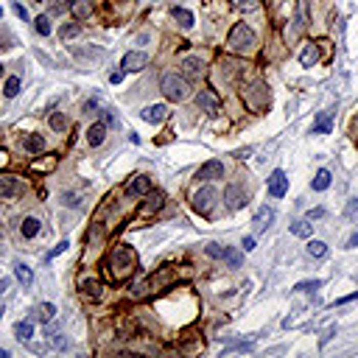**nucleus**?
Instances as JSON below:
<instances>
[{
	"label": "nucleus",
	"mask_w": 358,
	"mask_h": 358,
	"mask_svg": "<svg viewBox=\"0 0 358 358\" xmlns=\"http://www.w3.org/2000/svg\"><path fill=\"white\" fill-rule=\"evenodd\" d=\"M14 11H17V17H23V20H28V11H26V6H23V3H14Z\"/></svg>",
	"instance_id": "nucleus-42"
},
{
	"label": "nucleus",
	"mask_w": 358,
	"mask_h": 358,
	"mask_svg": "<svg viewBox=\"0 0 358 358\" xmlns=\"http://www.w3.org/2000/svg\"><path fill=\"white\" fill-rule=\"evenodd\" d=\"M79 288H81V294H84V297H90V300H98L101 291H104V285H101L98 280H81Z\"/></svg>",
	"instance_id": "nucleus-19"
},
{
	"label": "nucleus",
	"mask_w": 358,
	"mask_h": 358,
	"mask_svg": "<svg viewBox=\"0 0 358 358\" xmlns=\"http://www.w3.org/2000/svg\"><path fill=\"white\" fill-rule=\"evenodd\" d=\"M6 95H9V98H14L17 93H20V79H17V76H11L9 81H6V90H3Z\"/></svg>",
	"instance_id": "nucleus-34"
},
{
	"label": "nucleus",
	"mask_w": 358,
	"mask_h": 358,
	"mask_svg": "<svg viewBox=\"0 0 358 358\" xmlns=\"http://www.w3.org/2000/svg\"><path fill=\"white\" fill-rule=\"evenodd\" d=\"M163 202H165V199H163L160 193H148L146 205L140 207V216L148 218V216H154V213H160V210H163Z\"/></svg>",
	"instance_id": "nucleus-13"
},
{
	"label": "nucleus",
	"mask_w": 358,
	"mask_h": 358,
	"mask_svg": "<svg viewBox=\"0 0 358 358\" xmlns=\"http://www.w3.org/2000/svg\"><path fill=\"white\" fill-rule=\"evenodd\" d=\"M224 202H227V207H230V210H241V207L247 205V190H243L241 185H227Z\"/></svg>",
	"instance_id": "nucleus-7"
},
{
	"label": "nucleus",
	"mask_w": 358,
	"mask_h": 358,
	"mask_svg": "<svg viewBox=\"0 0 358 358\" xmlns=\"http://www.w3.org/2000/svg\"><path fill=\"white\" fill-rule=\"evenodd\" d=\"M79 31H81V28L76 26V23H70V26H68V23H64V26L59 28V37H62V39H73V37H76V34H79Z\"/></svg>",
	"instance_id": "nucleus-33"
},
{
	"label": "nucleus",
	"mask_w": 358,
	"mask_h": 358,
	"mask_svg": "<svg viewBox=\"0 0 358 358\" xmlns=\"http://www.w3.org/2000/svg\"><path fill=\"white\" fill-rule=\"evenodd\" d=\"M308 216H311V218H322V216H325V210H322V207H316V210L308 213Z\"/></svg>",
	"instance_id": "nucleus-45"
},
{
	"label": "nucleus",
	"mask_w": 358,
	"mask_h": 358,
	"mask_svg": "<svg viewBox=\"0 0 358 358\" xmlns=\"http://www.w3.org/2000/svg\"><path fill=\"white\" fill-rule=\"evenodd\" d=\"M3 165H9V157H6L3 151H0V168H3Z\"/></svg>",
	"instance_id": "nucleus-47"
},
{
	"label": "nucleus",
	"mask_w": 358,
	"mask_h": 358,
	"mask_svg": "<svg viewBox=\"0 0 358 358\" xmlns=\"http://www.w3.org/2000/svg\"><path fill=\"white\" fill-rule=\"evenodd\" d=\"M20 190H23L20 179H14V176H3V179H0V196H17Z\"/></svg>",
	"instance_id": "nucleus-17"
},
{
	"label": "nucleus",
	"mask_w": 358,
	"mask_h": 358,
	"mask_svg": "<svg viewBox=\"0 0 358 358\" xmlns=\"http://www.w3.org/2000/svg\"><path fill=\"white\" fill-rule=\"evenodd\" d=\"M300 62H302V68H314V64L319 62V48H316V45H305V48H302V53H300Z\"/></svg>",
	"instance_id": "nucleus-21"
},
{
	"label": "nucleus",
	"mask_w": 358,
	"mask_h": 358,
	"mask_svg": "<svg viewBox=\"0 0 358 358\" xmlns=\"http://www.w3.org/2000/svg\"><path fill=\"white\" fill-rule=\"evenodd\" d=\"M316 288H322V280H302V283H297L294 285V291H316Z\"/></svg>",
	"instance_id": "nucleus-31"
},
{
	"label": "nucleus",
	"mask_w": 358,
	"mask_h": 358,
	"mask_svg": "<svg viewBox=\"0 0 358 358\" xmlns=\"http://www.w3.org/2000/svg\"><path fill=\"white\" fill-rule=\"evenodd\" d=\"M350 300H358V291H355V294H350V297H342V300H336V305H344V302H350Z\"/></svg>",
	"instance_id": "nucleus-44"
},
{
	"label": "nucleus",
	"mask_w": 358,
	"mask_h": 358,
	"mask_svg": "<svg viewBox=\"0 0 358 358\" xmlns=\"http://www.w3.org/2000/svg\"><path fill=\"white\" fill-rule=\"evenodd\" d=\"M255 45H258V37H255L252 28H249L247 23H235L230 37H227V48H230L232 53H252Z\"/></svg>",
	"instance_id": "nucleus-2"
},
{
	"label": "nucleus",
	"mask_w": 358,
	"mask_h": 358,
	"mask_svg": "<svg viewBox=\"0 0 358 358\" xmlns=\"http://www.w3.org/2000/svg\"><path fill=\"white\" fill-rule=\"evenodd\" d=\"M14 336L20 339V342H28V339L34 336V325H31V322H17V325H14Z\"/></svg>",
	"instance_id": "nucleus-26"
},
{
	"label": "nucleus",
	"mask_w": 358,
	"mask_h": 358,
	"mask_svg": "<svg viewBox=\"0 0 358 358\" xmlns=\"http://www.w3.org/2000/svg\"><path fill=\"white\" fill-rule=\"evenodd\" d=\"M14 277L20 280L23 285H31V280H34V274H31V268H28L26 263H17L14 266Z\"/></svg>",
	"instance_id": "nucleus-27"
},
{
	"label": "nucleus",
	"mask_w": 358,
	"mask_h": 358,
	"mask_svg": "<svg viewBox=\"0 0 358 358\" xmlns=\"http://www.w3.org/2000/svg\"><path fill=\"white\" fill-rule=\"evenodd\" d=\"M174 20H176L182 28H190V26H193V14H190L188 9H179V6L174 9Z\"/></svg>",
	"instance_id": "nucleus-28"
},
{
	"label": "nucleus",
	"mask_w": 358,
	"mask_h": 358,
	"mask_svg": "<svg viewBox=\"0 0 358 358\" xmlns=\"http://www.w3.org/2000/svg\"><path fill=\"white\" fill-rule=\"evenodd\" d=\"M243 101H247L249 109L260 112L263 106H268V90L263 84H252V87L243 90Z\"/></svg>",
	"instance_id": "nucleus-4"
},
{
	"label": "nucleus",
	"mask_w": 358,
	"mask_h": 358,
	"mask_svg": "<svg viewBox=\"0 0 358 358\" xmlns=\"http://www.w3.org/2000/svg\"><path fill=\"white\" fill-rule=\"evenodd\" d=\"M272 218H274V210L272 207H260L258 213H255V218H252V224H255V232H263L268 224H272Z\"/></svg>",
	"instance_id": "nucleus-16"
},
{
	"label": "nucleus",
	"mask_w": 358,
	"mask_h": 358,
	"mask_svg": "<svg viewBox=\"0 0 358 358\" xmlns=\"http://www.w3.org/2000/svg\"><path fill=\"white\" fill-rule=\"evenodd\" d=\"M285 190H288V179H285V171H274V174L268 176V196H274V199H283Z\"/></svg>",
	"instance_id": "nucleus-10"
},
{
	"label": "nucleus",
	"mask_w": 358,
	"mask_h": 358,
	"mask_svg": "<svg viewBox=\"0 0 358 358\" xmlns=\"http://www.w3.org/2000/svg\"><path fill=\"white\" fill-rule=\"evenodd\" d=\"M53 314H56L53 302H45V305L39 308V319H42V322H51V319H53Z\"/></svg>",
	"instance_id": "nucleus-37"
},
{
	"label": "nucleus",
	"mask_w": 358,
	"mask_h": 358,
	"mask_svg": "<svg viewBox=\"0 0 358 358\" xmlns=\"http://www.w3.org/2000/svg\"><path fill=\"white\" fill-rule=\"evenodd\" d=\"M104 137H106V123L101 121V123H93V126L87 129V143L90 146H101V143H104Z\"/></svg>",
	"instance_id": "nucleus-15"
},
{
	"label": "nucleus",
	"mask_w": 358,
	"mask_h": 358,
	"mask_svg": "<svg viewBox=\"0 0 358 358\" xmlns=\"http://www.w3.org/2000/svg\"><path fill=\"white\" fill-rule=\"evenodd\" d=\"M314 190H327L330 188V171L327 168H322V171H316V176H314Z\"/></svg>",
	"instance_id": "nucleus-25"
},
{
	"label": "nucleus",
	"mask_w": 358,
	"mask_h": 358,
	"mask_svg": "<svg viewBox=\"0 0 358 358\" xmlns=\"http://www.w3.org/2000/svg\"><path fill=\"white\" fill-rule=\"evenodd\" d=\"M34 28H37V34L48 37V34H51V20H48L45 14H42V17H37V20H34Z\"/></svg>",
	"instance_id": "nucleus-32"
},
{
	"label": "nucleus",
	"mask_w": 358,
	"mask_h": 358,
	"mask_svg": "<svg viewBox=\"0 0 358 358\" xmlns=\"http://www.w3.org/2000/svg\"><path fill=\"white\" fill-rule=\"evenodd\" d=\"M0 316H3V308H0Z\"/></svg>",
	"instance_id": "nucleus-52"
},
{
	"label": "nucleus",
	"mask_w": 358,
	"mask_h": 358,
	"mask_svg": "<svg viewBox=\"0 0 358 358\" xmlns=\"http://www.w3.org/2000/svg\"><path fill=\"white\" fill-rule=\"evenodd\" d=\"M196 179H205V182H213V179H224V163H218V160H210V163H205L199 168V174Z\"/></svg>",
	"instance_id": "nucleus-9"
},
{
	"label": "nucleus",
	"mask_w": 358,
	"mask_h": 358,
	"mask_svg": "<svg viewBox=\"0 0 358 358\" xmlns=\"http://www.w3.org/2000/svg\"><path fill=\"white\" fill-rule=\"evenodd\" d=\"M182 68H185V73H188V76H202V73H205V64H202V59H196V56H188L182 62Z\"/></svg>",
	"instance_id": "nucleus-24"
},
{
	"label": "nucleus",
	"mask_w": 358,
	"mask_h": 358,
	"mask_svg": "<svg viewBox=\"0 0 358 358\" xmlns=\"http://www.w3.org/2000/svg\"><path fill=\"white\" fill-rule=\"evenodd\" d=\"M347 247H350V249H353V247H358V232H355V235H350V241H347Z\"/></svg>",
	"instance_id": "nucleus-46"
},
{
	"label": "nucleus",
	"mask_w": 358,
	"mask_h": 358,
	"mask_svg": "<svg viewBox=\"0 0 358 358\" xmlns=\"http://www.w3.org/2000/svg\"><path fill=\"white\" fill-rule=\"evenodd\" d=\"M241 247L247 249V252H252V249H255V238H252V235H249V238H243V243H241Z\"/></svg>",
	"instance_id": "nucleus-43"
},
{
	"label": "nucleus",
	"mask_w": 358,
	"mask_h": 358,
	"mask_svg": "<svg viewBox=\"0 0 358 358\" xmlns=\"http://www.w3.org/2000/svg\"><path fill=\"white\" fill-rule=\"evenodd\" d=\"M140 118L146 123H163L165 118H168V106H163V104H151V106H146V109L140 112Z\"/></svg>",
	"instance_id": "nucleus-12"
},
{
	"label": "nucleus",
	"mask_w": 358,
	"mask_h": 358,
	"mask_svg": "<svg viewBox=\"0 0 358 358\" xmlns=\"http://www.w3.org/2000/svg\"><path fill=\"white\" fill-rule=\"evenodd\" d=\"M325 252H327V243H325V241H308V255H314V258H322Z\"/></svg>",
	"instance_id": "nucleus-30"
},
{
	"label": "nucleus",
	"mask_w": 358,
	"mask_h": 358,
	"mask_svg": "<svg viewBox=\"0 0 358 358\" xmlns=\"http://www.w3.org/2000/svg\"><path fill=\"white\" fill-rule=\"evenodd\" d=\"M20 232H23V238H34V235L39 232V218H34V216L23 218V224H20Z\"/></svg>",
	"instance_id": "nucleus-23"
},
{
	"label": "nucleus",
	"mask_w": 358,
	"mask_h": 358,
	"mask_svg": "<svg viewBox=\"0 0 358 358\" xmlns=\"http://www.w3.org/2000/svg\"><path fill=\"white\" fill-rule=\"evenodd\" d=\"M146 64H148V53H143V51H129L126 56H123L121 68L126 70V73H137V70H143Z\"/></svg>",
	"instance_id": "nucleus-8"
},
{
	"label": "nucleus",
	"mask_w": 358,
	"mask_h": 358,
	"mask_svg": "<svg viewBox=\"0 0 358 358\" xmlns=\"http://www.w3.org/2000/svg\"><path fill=\"white\" fill-rule=\"evenodd\" d=\"M221 260L230 268H241V263H243V255L238 252V249H230V247H224L221 249Z\"/></svg>",
	"instance_id": "nucleus-20"
},
{
	"label": "nucleus",
	"mask_w": 358,
	"mask_h": 358,
	"mask_svg": "<svg viewBox=\"0 0 358 358\" xmlns=\"http://www.w3.org/2000/svg\"><path fill=\"white\" fill-rule=\"evenodd\" d=\"M0 17H3V9H0Z\"/></svg>",
	"instance_id": "nucleus-51"
},
{
	"label": "nucleus",
	"mask_w": 358,
	"mask_h": 358,
	"mask_svg": "<svg viewBox=\"0 0 358 358\" xmlns=\"http://www.w3.org/2000/svg\"><path fill=\"white\" fill-rule=\"evenodd\" d=\"M333 129V112H319V115H316V121H314V129L311 132L314 135H327Z\"/></svg>",
	"instance_id": "nucleus-14"
},
{
	"label": "nucleus",
	"mask_w": 358,
	"mask_h": 358,
	"mask_svg": "<svg viewBox=\"0 0 358 358\" xmlns=\"http://www.w3.org/2000/svg\"><path fill=\"white\" fill-rule=\"evenodd\" d=\"M135 266H137V255H135V249H129V247H115L112 255H109V260H106V272H109L112 280L129 277V274L135 272Z\"/></svg>",
	"instance_id": "nucleus-1"
},
{
	"label": "nucleus",
	"mask_w": 358,
	"mask_h": 358,
	"mask_svg": "<svg viewBox=\"0 0 358 358\" xmlns=\"http://www.w3.org/2000/svg\"><path fill=\"white\" fill-rule=\"evenodd\" d=\"M213 205H216V190L213 188H202V190H196L193 193V210L196 213H210L213 210Z\"/></svg>",
	"instance_id": "nucleus-6"
},
{
	"label": "nucleus",
	"mask_w": 358,
	"mask_h": 358,
	"mask_svg": "<svg viewBox=\"0 0 358 358\" xmlns=\"http://www.w3.org/2000/svg\"><path fill=\"white\" fill-rule=\"evenodd\" d=\"M53 168H56V157L37 160V163H34V171H53Z\"/></svg>",
	"instance_id": "nucleus-35"
},
{
	"label": "nucleus",
	"mask_w": 358,
	"mask_h": 358,
	"mask_svg": "<svg viewBox=\"0 0 358 358\" xmlns=\"http://www.w3.org/2000/svg\"><path fill=\"white\" fill-rule=\"evenodd\" d=\"M0 73H3V64H0Z\"/></svg>",
	"instance_id": "nucleus-50"
},
{
	"label": "nucleus",
	"mask_w": 358,
	"mask_h": 358,
	"mask_svg": "<svg viewBox=\"0 0 358 358\" xmlns=\"http://www.w3.org/2000/svg\"><path fill=\"white\" fill-rule=\"evenodd\" d=\"M6 288H9V280H0V294H3Z\"/></svg>",
	"instance_id": "nucleus-48"
},
{
	"label": "nucleus",
	"mask_w": 358,
	"mask_h": 358,
	"mask_svg": "<svg viewBox=\"0 0 358 358\" xmlns=\"http://www.w3.org/2000/svg\"><path fill=\"white\" fill-rule=\"evenodd\" d=\"M123 73H126L123 68H121V70H115V73L109 76V81H112V84H121V81H123Z\"/></svg>",
	"instance_id": "nucleus-40"
},
{
	"label": "nucleus",
	"mask_w": 358,
	"mask_h": 358,
	"mask_svg": "<svg viewBox=\"0 0 358 358\" xmlns=\"http://www.w3.org/2000/svg\"><path fill=\"white\" fill-rule=\"evenodd\" d=\"M68 247H70V243H68V241H62V243H59V247L53 249L51 255H48V258H56V255H62V252H64V249H68Z\"/></svg>",
	"instance_id": "nucleus-41"
},
{
	"label": "nucleus",
	"mask_w": 358,
	"mask_h": 358,
	"mask_svg": "<svg viewBox=\"0 0 358 358\" xmlns=\"http://www.w3.org/2000/svg\"><path fill=\"white\" fill-rule=\"evenodd\" d=\"M344 216L353 218V221L358 218V199H350V202H347V207H344Z\"/></svg>",
	"instance_id": "nucleus-38"
},
{
	"label": "nucleus",
	"mask_w": 358,
	"mask_h": 358,
	"mask_svg": "<svg viewBox=\"0 0 358 358\" xmlns=\"http://www.w3.org/2000/svg\"><path fill=\"white\" fill-rule=\"evenodd\" d=\"M6 355H9V353H6V350H0V358H6Z\"/></svg>",
	"instance_id": "nucleus-49"
},
{
	"label": "nucleus",
	"mask_w": 358,
	"mask_h": 358,
	"mask_svg": "<svg viewBox=\"0 0 358 358\" xmlns=\"http://www.w3.org/2000/svg\"><path fill=\"white\" fill-rule=\"evenodd\" d=\"M207 255L210 258H221V247L218 243H207Z\"/></svg>",
	"instance_id": "nucleus-39"
},
{
	"label": "nucleus",
	"mask_w": 358,
	"mask_h": 358,
	"mask_svg": "<svg viewBox=\"0 0 358 358\" xmlns=\"http://www.w3.org/2000/svg\"><path fill=\"white\" fill-rule=\"evenodd\" d=\"M23 148H26L28 154H39L45 148V137L42 135H28L23 137Z\"/></svg>",
	"instance_id": "nucleus-18"
},
{
	"label": "nucleus",
	"mask_w": 358,
	"mask_h": 358,
	"mask_svg": "<svg viewBox=\"0 0 358 358\" xmlns=\"http://www.w3.org/2000/svg\"><path fill=\"white\" fill-rule=\"evenodd\" d=\"M51 126L56 129V132H62V129L68 126V118H64L62 112H53V115H51Z\"/></svg>",
	"instance_id": "nucleus-36"
},
{
	"label": "nucleus",
	"mask_w": 358,
	"mask_h": 358,
	"mask_svg": "<svg viewBox=\"0 0 358 358\" xmlns=\"http://www.w3.org/2000/svg\"><path fill=\"white\" fill-rule=\"evenodd\" d=\"M291 232H294L297 238H311L314 227L308 224V221H294V224H291Z\"/></svg>",
	"instance_id": "nucleus-29"
},
{
	"label": "nucleus",
	"mask_w": 358,
	"mask_h": 358,
	"mask_svg": "<svg viewBox=\"0 0 358 358\" xmlns=\"http://www.w3.org/2000/svg\"><path fill=\"white\" fill-rule=\"evenodd\" d=\"M126 193L129 196H148L151 193V179L148 176H135L126 182Z\"/></svg>",
	"instance_id": "nucleus-11"
},
{
	"label": "nucleus",
	"mask_w": 358,
	"mask_h": 358,
	"mask_svg": "<svg viewBox=\"0 0 358 358\" xmlns=\"http://www.w3.org/2000/svg\"><path fill=\"white\" fill-rule=\"evenodd\" d=\"M160 87H163V95H165L168 101H185V98L190 95L188 81H185V79H179V76H174V73H168V76H165V79H163V84H160Z\"/></svg>",
	"instance_id": "nucleus-3"
},
{
	"label": "nucleus",
	"mask_w": 358,
	"mask_h": 358,
	"mask_svg": "<svg viewBox=\"0 0 358 358\" xmlns=\"http://www.w3.org/2000/svg\"><path fill=\"white\" fill-rule=\"evenodd\" d=\"M196 104H199V109L207 112V115H218V109H221V98H218L213 90H199Z\"/></svg>",
	"instance_id": "nucleus-5"
},
{
	"label": "nucleus",
	"mask_w": 358,
	"mask_h": 358,
	"mask_svg": "<svg viewBox=\"0 0 358 358\" xmlns=\"http://www.w3.org/2000/svg\"><path fill=\"white\" fill-rule=\"evenodd\" d=\"M70 11H73V17H76V20H87V17H90V11H93V6H90V0H73Z\"/></svg>",
	"instance_id": "nucleus-22"
}]
</instances>
